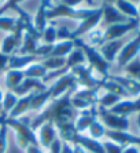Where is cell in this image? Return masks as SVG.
Instances as JSON below:
<instances>
[{
  "label": "cell",
  "instance_id": "cell-1",
  "mask_svg": "<svg viewBox=\"0 0 140 153\" xmlns=\"http://www.w3.org/2000/svg\"><path fill=\"white\" fill-rule=\"evenodd\" d=\"M70 95H71V93H67L65 95L59 97V98L51 100L47 103V106L41 112H39V114L33 120H30V127L36 130L40 124L46 123V121H51L55 126L74 121L78 112L71 106Z\"/></svg>",
  "mask_w": 140,
  "mask_h": 153
},
{
  "label": "cell",
  "instance_id": "cell-2",
  "mask_svg": "<svg viewBox=\"0 0 140 153\" xmlns=\"http://www.w3.org/2000/svg\"><path fill=\"white\" fill-rule=\"evenodd\" d=\"M0 123L7 126L8 130H13L15 135V142L19 149L25 150L30 145H39L36 131L30 127V120H26L24 117H10L0 113Z\"/></svg>",
  "mask_w": 140,
  "mask_h": 153
},
{
  "label": "cell",
  "instance_id": "cell-3",
  "mask_svg": "<svg viewBox=\"0 0 140 153\" xmlns=\"http://www.w3.org/2000/svg\"><path fill=\"white\" fill-rule=\"evenodd\" d=\"M74 44L84 51L87 65L95 73L100 75V79H106L109 76V69H110V65L111 64H109L105 58L102 57V54L99 53V50L96 47L89 46L88 43H85L84 39H76L74 40Z\"/></svg>",
  "mask_w": 140,
  "mask_h": 153
},
{
  "label": "cell",
  "instance_id": "cell-4",
  "mask_svg": "<svg viewBox=\"0 0 140 153\" xmlns=\"http://www.w3.org/2000/svg\"><path fill=\"white\" fill-rule=\"evenodd\" d=\"M96 10L95 8H73V7H67L62 3L58 4H52L51 7L48 8V13H47V18L48 21H52V19H58V18H67V19H74V21H83L84 18L89 17V15Z\"/></svg>",
  "mask_w": 140,
  "mask_h": 153
},
{
  "label": "cell",
  "instance_id": "cell-5",
  "mask_svg": "<svg viewBox=\"0 0 140 153\" xmlns=\"http://www.w3.org/2000/svg\"><path fill=\"white\" fill-rule=\"evenodd\" d=\"M77 88H78L77 82H76L73 73L70 71L66 72V73H63V75L59 76L58 79H55L51 84H48L51 100L59 98V97L65 95V94H67V93H73L74 90H77Z\"/></svg>",
  "mask_w": 140,
  "mask_h": 153
},
{
  "label": "cell",
  "instance_id": "cell-6",
  "mask_svg": "<svg viewBox=\"0 0 140 153\" xmlns=\"http://www.w3.org/2000/svg\"><path fill=\"white\" fill-rule=\"evenodd\" d=\"M98 119L103 123L106 130H114V131H128L129 130V117L122 114L113 113L110 111L102 109L98 106Z\"/></svg>",
  "mask_w": 140,
  "mask_h": 153
},
{
  "label": "cell",
  "instance_id": "cell-7",
  "mask_svg": "<svg viewBox=\"0 0 140 153\" xmlns=\"http://www.w3.org/2000/svg\"><path fill=\"white\" fill-rule=\"evenodd\" d=\"M76 82H77L78 88H102V79L95 76V72L92 71L87 64L80 65L71 69Z\"/></svg>",
  "mask_w": 140,
  "mask_h": 153
},
{
  "label": "cell",
  "instance_id": "cell-8",
  "mask_svg": "<svg viewBox=\"0 0 140 153\" xmlns=\"http://www.w3.org/2000/svg\"><path fill=\"white\" fill-rule=\"evenodd\" d=\"M139 26H140L139 19H129L128 22H121V24H114V25L106 26V29H103V43L110 42V40L122 39L126 33L132 32Z\"/></svg>",
  "mask_w": 140,
  "mask_h": 153
},
{
  "label": "cell",
  "instance_id": "cell-9",
  "mask_svg": "<svg viewBox=\"0 0 140 153\" xmlns=\"http://www.w3.org/2000/svg\"><path fill=\"white\" fill-rule=\"evenodd\" d=\"M102 22V7H96V10L92 13L89 17L84 18L83 21L78 22V25L74 29H71V40L83 39L87 33L98 28L99 24Z\"/></svg>",
  "mask_w": 140,
  "mask_h": 153
},
{
  "label": "cell",
  "instance_id": "cell-10",
  "mask_svg": "<svg viewBox=\"0 0 140 153\" xmlns=\"http://www.w3.org/2000/svg\"><path fill=\"white\" fill-rule=\"evenodd\" d=\"M139 54H140V32L132 40H129L128 43L124 44L116 62L119 68H124V66H126L129 64L130 61H133L135 58L139 57Z\"/></svg>",
  "mask_w": 140,
  "mask_h": 153
},
{
  "label": "cell",
  "instance_id": "cell-11",
  "mask_svg": "<svg viewBox=\"0 0 140 153\" xmlns=\"http://www.w3.org/2000/svg\"><path fill=\"white\" fill-rule=\"evenodd\" d=\"M19 21V18H18ZM25 29L22 26L21 21H19V26L15 32L13 33H7V35L3 37L1 43H0V53L6 54V55H13V54H17L19 47H21L22 43V36H24Z\"/></svg>",
  "mask_w": 140,
  "mask_h": 153
},
{
  "label": "cell",
  "instance_id": "cell-12",
  "mask_svg": "<svg viewBox=\"0 0 140 153\" xmlns=\"http://www.w3.org/2000/svg\"><path fill=\"white\" fill-rule=\"evenodd\" d=\"M35 131H36V137H37L39 146H41L44 150L48 149V146L58 138L56 127L54 123H51V121H46V123L40 124Z\"/></svg>",
  "mask_w": 140,
  "mask_h": 153
},
{
  "label": "cell",
  "instance_id": "cell-13",
  "mask_svg": "<svg viewBox=\"0 0 140 153\" xmlns=\"http://www.w3.org/2000/svg\"><path fill=\"white\" fill-rule=\"evenodd\" d=\"M96 119H98V105H95V106L89 108V109H85V111L78 112L76 119H74V127H76L77 132L85 134L87 130L89 128V126Z\"/></svg>",
  "mask_w": 140,
  "mask_h": 153
},
{
  "label": "cell",
  "instance_id": "cell-14",
  "mask_svg": "<svg viewBox=\"0 0 140 153\" xmlns=\"http://www.w3.org/2000/svg\"><path fill=\"white\" fill-rule=\"evenodd\" d=\"M105 138L118 143V145H121V146H128V145L140 146V137L133 135V134H130L129 131H114V130H107Z\"/></svg>",
  "mask_w": 140,
  "mask_h": 153
},
{
  "label": "cell",
  "instance_id": "cell-15",
  "mask_svg": "<svg viewBox=\"0 0 140 153\" xmlns=\"http://www.w3.org/2000/svg\"><path fill=\"white\" fill-rule=\"evenodd\" d=\"M125 44L122 39L119 40H110V42H105L103 44L98 47L99 53L102 54V57L105 58L109 64H113V62H116L117 57H118L119 51L122 48V46Z\"/></svg>",
  "mask_w": 140,
  "mask_h": 153
},
{
  "label": "cell",
  "instance_id": "cell-16",
  "mask_svg": "<svg viewBox=\"0 0 140 153\" xmlns=\"http://www.w3.org/2000/svg\"><path fill=\"white\" fill-rule=\"evenodd\" d=\"M129 18H126L117 10L114 4H107L105 3L102 6V22L106 26L114 25V24H121V22H128Z\"/></svg>",
  "mask_w": 140,
  "mask_h": 153
},
{
  "label": "cell",
  "instance_id": "cell-17",
  "mask_svg": "<svg viewBox=\"0 0 140 153\" xmlns=\"http://www.w3.org/2000/svg\"><path fill=\"white\" fill-rule=\"evenodd\" d=\"M47 88H48V85L44 84L41 80L25 77L24 82L18 85V87L14 90V91H13V93H14L15 95H18V97H24V95H28V94H32V93L44 91V90H47Z\"/></svg>",
  "mask_w": 140,
  "mask_h": 153
},
{
  "label": "cell",
  "instance_id": "cell-18",
  "mask_svg": "<svg viewBox=\"0 0 140 153\" xmlns=\"http://www.w3.org/2000/svg\"><path fill=\"white\" fill-rule=\"evenodd\" d=\"M70 143L80 145L81 148H84V149L87 150V153H105L102 141L91 138V137H88L87 134H80V132H77Z\"/></svg>",
  "mask_w": 140,
  "mask_h": 153
},
{
  "label": "cell",
  "instance_id": "cell-19",
  "mask_svg": "<svg viewBox=\"0 0 140 153\" xmlns=\"http://www.w3.org/2000/svg\"><path fill=\"white\" fill-rule=\"evenodd\" d=\"M52 6V1L51 0H41L39 4V7L36 10V14L33 17V25L35 29L41 35V32L46 29V26L49 24L48 18H47V13H48V8Z\"/></svg>",
  "mask_w": 140,
  "mask_h": 153
},
{
  "label": "cell",
  "instance_id": "cell-20",
  "mask_svg": "<svg viewBox=\"0 0 140 153\" xmlns=\"http://www.w3.org/2000/svg\"><path fill=\"white\" fill-rule=\"evenodd\" d=\"M110 112L117 114H122V116H129L133 113H140V101L137 98H124L121 100L116 106H113L110 109Z\"/></svg>",
  "mask_w": 140,
  "mask_h": 153
},
{
  "label": "cell",
  "instance_id": "cell-21",
  "mask_svg": "<svg viewBox=\"0 0 140 153\" xmlns=\"http://www.w3.org/2000/svg\"><path fill=\"white\" fill-rule=\"evenodd\" d=\"M40 61L35 55H26V54H13L8 55V65L7 69H17V71H24L30 64Z\"/></svg>",
  "mask_w": 140,
  "mask_h": 153
},
{
  "label": "cell",
  "instance_id": "cell-22",
  "mask_svg": "<svg viewBox=\"0 0 140 153\" xmlns=\"http://www.w3.org/2000/svg\"><path fill=\"white\" fill-rule=\"evenodd\" d=\"M39 44H40V37H37V36H35V35H30V33H28V32H24L21 47H19V50H18L17 54L35 55Z\"/></svg>",
  "mask_w": 140,
  "mask_h": 153
},
{
  "label": "cell",
  "instance_id": "cell-23",
  "mask_svg": "<svg viewBox=\"0 0 140 153\" xmlns=\"http://www.w3.org/2000/svg\"><path fill=\"white\" fill-rule=\"evenodd\" d=\"M3 79H4V85H6L7 91H14L18 85L24 82L25 75H24V71L7 69L3 73Z\"/></svg>",
  "mask_w": 140,
  "mask_h": 153
},
{
  "label": "cell",
  "instance_id": "cell-24",
  "mask_svg": "<svg viewBox=\"0 0 140 153\" xmlns=\"http://www.w3.org/2000/svg\"><path fill=\"white\" fill-rule=\"evenodd\" d=\"M49 101H51V94H49L48 88L44 90V91H39V93H33L30 101V111L41 112Z\"/></svg>",
  "mask_w": 140,
  "mask_h": 153
},
{
  "label": "cell",
  "instance_id": "cell-25",
  "mask_svg": "<svg viewBox=\"0 0 140 153\" xmlns=\"http://www.w3.org/2000/svg\"><path fill=\"white\" fill-rule=\"evenodd\" d=\"M33 94V93H32ZM32 94H28V95H24V97H19L17 105L14 106V109L10 112V117H24L26 113H29L30 111V101H32Z\"/></svg>",
  "mask_w": 140,
  "mask_h": 153
},
{
  "label": "cell",
  "instance_id": "cell-26",
  "mask_svg": "<svg viewBox=\"0 0 140 153\" xmlns=\"http://www.w3.org/2000/svg\"><path fill=\"white\" fill-rule=\"evenodd\" d=\"M114 6L126 18H129V19H139V10H137L136 4L129 1V0H117L114 3Z\"/></svg>",
  "mask_w": 140,
  "mask_h": 153
},
{
  "label": "cell",
  "instance_id": "cell-27",
  "mask_svg": "<svg viewBox=\"0 0 140 153\" xmlns=\"http://www.w3.org/2000/svg\"><path fill=\"white\" fill-rule=\"evenodd\" d=\"M74 40H62V42H56L52 46V50L48 57H60L66 58L71 51L74 50Z\"/></svg>",
  "mask_w": 140,
  "mask_h": 153
},
{
  "label": "cell",
  "instance_id": "cell-28",
  "mask_svg": "<svg viewBox=\"0 0 140 153\" xmlns=\"http://www.w3.org/2000/svg\"><path fill=\"white\" fill-rule=\"evenodd\" d=\"M56 131H58V138L62 139L63 142H71L73 138L77 134V130L74 127V121L69 123H62V124H56Z\"/></svg>",
  "mask_w": 140,
  "mask_h": 153
},
{
  "label": "cell",
  "instance_id": "cell-29",
  "mask_svg": "<svg viewBox=\"0 0 140 153\" xmlns=\"http://www.w3.org/2000/svg\"><path fill=\"white\" fill-rule=\"evenodd\" d=\"M87 64V59H85L84 51L81 50L80 47H74V50L66 57V69L67 71H71L76 66H80V65H85Z\"/></svg>",
  "mask_w": 140,
  "mask_h": 153
},
{
  "label": "cell",
  "instance_id": "cell-30",
  "mask_svg": "<svg viewBox=\"0 0 140 153\" xmlns=\"http://www.w3.org/2000/svg\"><path fill=\"white\" fill-rule=\"evenodd\" d=\"M48 73L44 66L41 65L40 61H36L33 64H30L26 69H24V75L25 77H29V79H37V80H43L46 77V75Z\"/></svg>",
  "mask_w": 140,
  "mask_h": 153
},
{
  "label": "cell",
  "instance_id": "cell-31",
  "mask_svg": "<svg viewBox=\"0 0 140 153\" xmlns=\"http://www.w3.org/2000/svg\"><path fill=\"white\" fill-rule=\"evenodd\" d=\"M40 62H41V65L48 72H55V71H62V69H66V58L47 57V58L40 59Z\"/></svg>",
  "mask_w": 140,
  "mask_h": 153
},
{
  "label": "cell",
  "instance_id": "cell-32",
  "mask_svg": "<svg viewBox=\"0 0 140 153\" xmlns=\"http://www.w3.org/2000/svg\"><path fill=\"white\" fill-rule=\"evenodd\" d=\"M121 100H124V98H121V97L116 95V94H113V93H109V91H106L105 94L99 95L96 105H98L99 108H102V109L110 111V109H111L113 106H116V105H117V103H118Z\"/></svg>",
  "mask_w": 140,
  "mask_h": 153
},
{
  "label": "cell",
  "instance_id": "cell-33",
  "mask_svg": "<svg viewBox=\"0 0 140 153\" xmlns=\"http://www.w3.org/2000/svg\"><path fill=\"white\" fill-rule=\"evenodd\" d=\"M19 26L18 17H11V15H0V30L6 33L15 32Z\"/></svg>",
  "mask_w": 140,
  "mask_h": 153
},
{
  "label": "cell",
  "instance_id": "cell-34",
  "mask_svg": "<svg viewBox=\"0 0 140 153\" xmlns=\"http://www.w3.org/2000/svg\"><path fill=\"white\" fill-rule=\"evenodd\" d=\"M18 100H19V97L15 95L13 91H6L4 93V97L3 100H1V113L6 114V116H8L10 114V112L14 109V106L17 105Z\"/></svg>",
  "mask_w": 140,
  "mask_h": 153
},
{
  "label": "cell",
  "instance_id": "cell-35",
  "mask_svg": "<svg viewBox=\"0 0 140 153\" xmlns=\"http://www.w3.org/2000/svg\"><path fill=\"white\" fill-rule=\"evenodd\" d=\"M124 72H125L126 77L132 79L135 82L140 83V57L135 58L133 61H130L129 64L124 66Z\"/></svg>",
  "mask_w": 140,
  "mask_h": 153
},
{
  "label": "cell",
  "instance_id": "cell-36",
  "mask_svg": "<svg viewBox=\"0 0 140 153\" xmlns=\"http://www.w3.org/2000/svg\"><path fill=\"white\" fill-rule=\"evenodd\" d=\"M106 131H107V130H106V127L103 126V123H102L99 119H96V120L89 126V128L87 130V135L91 137V138H94V139L102 141L106 135Z\"/></svg>",
  "mask_w": 140,
  "mask_h": 153
},
{
  "label": "cell",
  "instance_id": "cell-37",
  "mask_svg": "<svg viewBox=\"0 0 140 153\" xmlns=\"http://www.w3.org/2000/svg\"><path fill=\"white\" fill-rule=\"evenodd\" d=\"M56 42H58V39H56V25L55 24H48L40 35V43L52 46Z\"/></svg>",
  "mask_w": 140,
  "mask_h": 153
},
{
  "label": "cell",
  "instance_id": "cell-38",
  "mask_svg": "<svg viewBox=\"0 0 140 153\" xmlns=\"http://www.w3.org/2000/svg\"><path fill=\"white\" fill-rule=\"evenodd\" d=\"M85 43H88L89 46H94L98 48L100 44H103V29L95 28L94 30H91L89 33L84 36Z\"/></svg>",
  "mask_w": 140,
  "mask_h": 153
},
{
  "label": "cell",
  "instance_id": "cell-39",
  "mask_svg": "<svg viewBox=\"0 0 140 153\" xmlns=\"http://www.w3.org/2000/svg\"><path fill=\"white\" fill-rule=\"evenodd\" d=\"M102 145H103L105 153H122V149H124V146L113 142V141H109V139L102 141Z\"/></svg>",
  "mask_w": 140,
  "mask_h": 153
},
{
  "label": "cell",
  "instance_id": "cell-40",
  "mask_svg": "<svg viewBox=\"0 0 140 153\" xmlns=\"http://www.w3.org/2000/svg\"><path fill=\"white\" fill-rule=\"evenodd\" d=\"M56 39H58V42L71 40V29H69L65 25H58L56 26Z\"/></svg>",
  "mask_w": 140,
  "mask_h": 153
},
{
  "label": "cell",
  "instance_id": "cell-41",
  "mask_svg": "<svg viewBox=\"0 0 140 153\" xmlns=\"http://www.w3.org/2000/svg\"><path fill=\"white\" fill-rule=\"evenodd\" d=\"M7 126L0 123V153H6V150H7Z\"/></svg>",
  "mask_w": 140,
  "mask_h": 153
},
{
  "label": "cell",
  "instance_id": "cell-42",
  "mask_svg": "<svg viewBox=\"0 0 140 153\" xmlns=\"http://www.w3.org/2000/svg\"><path fill=\"white\" fill-rule=\"evenodd\" d=\"M25 0H7V3L4 4V7L0 8V15H4L8 10H13L15 6H21Z\"/></svg>",
  "mask_w": 140,
  "mask_h": 153
},
{
  "label": "cell",
  "instance_id": "cell-43",
  "mask_svg": "<svg viewBox=\"0 0 140 153\" xmlns=\"http://www.w3.org/2000/svg\"><path fill=\"white\" fill-rule=\"evenodd\" d=\"M62 145H63V141H62V139L56 138L55 141H54V142L48 146L47 152H48V153H60V150H62Z\"/></svg>",
  "mask_w": 140,
  "mask_h": 153
},
{
  "label": "cell",
  "instance_id": "cell-44",
  "mask_svg": "<svg viewBox=\"0 0 140 153\" xmlns=\"http://www.w3.org/2000/svg\"><path fill=\"white\" fill-rule=\"evenodd\" d=\"M7 65H8V55L0 53V75L7 71Z\"/></svg>",
  "mask_w": 140,
  "mask_h": 153
},
{
  "label": "cell",
  "instance_id": "cell-45",
  "mask_svg": "<svg viewBox=\"0 0 140 153\" xmlns=\"http://www.w3.org/2000/svg\"><path fill=\"white\" fill-rule=\"evenodd\" d=\"M85 0H60V3L67 6V7H73V8H77L81 3H84Z\"/></svg>",
  "mask_w": 140,
  "mask_h": 153
},
{
  "label": "cell",
  "instance_id": "cell-46",
  "mask_svg": "<svg viewBox=\"0 0 140 153\" xmlns=\"http://www.w3.org/2000/svg\"><path fill=\"white\" fill-rule=\"evenodd\" d=\"M47 150H44L41 146L39 145H30L25 149V153H46Z\"/></svg>",
  "mask_w": 140,
  "mask_h": 153
},
{
  "label": "cell",
  "instance_id": "cell-47",
  "mask_svg": "<svg viewBox=\"0 0 140 153\" xmlns=\"http://www.w3.org/2000/svg\"><path fill=\"white\" fill-rule=\"evenodd\" d=\"M122 153H140V146H137V145H128V146H124Z\"/></svg>",
  "mask_w": 140,
  "mask_h": 153
},
{
  "label": "cell",
  "instance_id": "cell-48",
  "mask_svg": "<svg viewBox=\"0 0 140 153\" xmlns=\"http://www.w3.org/2000/svg\"><path fill=\"white\" fill-rule=\"evenodd\" d=\"M60 153H73V146H71V143H69V142H63V145H62V150H60Z\"/></svg>",
  "mask_w": 140,
  "mask_h": 153
},
{
  "label": "cell",
  "instance_id": "cell-49",
  "mask_svg": "<svg viewBox=\"0 0 140 153\" xmlns=\"http://www.w3.org/2000/svg\"><path fill=\"white\" fill-rule=\"evenodd\" d=\"M73 146V153H87V150L84 148H81L80 145H76V143H71Z\"/></svg>",
  "mask_w": 140,
  "mask_h": 153
},
{
  "label": "cell",
  "instance_id": "cell-50",
  "mask_svg": "<svg viewBox=\"0 0 140 153\" xmlns=\"http://www.w3.org/2000/svg\"><path fill=\"white\" fill-rule=\"evenodd\" d=\"M85 3L89 8H95V0H85Z\"/></svg>",
  "mask_w": 140,
  "mask_h": 153
},
{
  "label": "cell",
  "instance_id": "cell-51",
  "mask_svg": "<svg viewBox=\"0 0 140 153\" xmlns=\"http://www.w3.org/2000/svg\"><path fill=\"white\" fill-rule=\"evenodd\" d=\"M103 1H105V3H107V4H114L117 0H103ZM129 1H132V3H133L135 0H129ZM136 1H137V0H136Z\"/></svg>",
  "mask_w": 140,
  "mask_h": 153
},
{
  "label": "cell",
  "instance_id": "cell-52",
  "mask_svg": "<svg viewBox=\"0 0 140 153\" xmlns=\"http://www.w3.org/2000/svg\"><path fill=\"white\" fill-rule=\"evenodd\" d=\"M4 93H6V91H3V88H1V85H0V102H1V100H3Z\"/></svg>",
  "mask_w": 140,
  "mask_h": 153
},
{
  "label": "cell",
  "instance_id": "cell-53",
  "mask_svg": "<svg viewBox=\"0 0 140 153\" xmlns=\"http://www.w3.org/2000/svg\"><path fill=\"white\" fill-rule=\"evenodd\" d=\"M7 3V0H0V8L4 7V4Z\"/></svg>",
  "mask_w": 140,
  "mask_h": 153
},
{
  "label": "cell",
  "instance_id": "cell-54",
  "mask_svg": "<svg viewBox=\"0 0 140 153\" xmlns=\"http://www.w3.org/2000/svg\"><path fill=\"white\" fill-rule=\"evenodd\" d=\"M136 120H137V126H139V128H140V113H137Z\"/></svg>",
  "mask_w": 140,
  "mask_h": 153
},
{
  "label": "cell",
  "instance_id": "cell-55",
  "mask_svg": "<svg viewBox=\"0 0 140 153\" xmlns=\"http://www.w3.org/2000/svg\"><path fill=\"white\" fill-rule=\"evenodd\" d=\"M52 1V4H58V3H60V0H51Z\"/></svg>",
  "mask_w": 140,
  "mask_h": 153
},
{
  "label": "cell",
  "instance_id": "cell-56",
  "mask_svg": "<svg viewBox=\"0 0 140 153\" xmlns=\"http://www.w3.org/2000/svg\"><path fill=\"white\" fill-rule=\"evenodd\" d=\"M137 10H139V19H140V6L137 7Z\"/></svg>",
  "mask_w": 140,
  "mask_h": 153
},
{
  "label": "cell",
  "instance_id": "cell-57",
  "mask_svg": "<svg viewBox=\"0 0 140 153\" xmlns=\"http://www.w3.org/2000/svg\"><path fill=\"white\" fill-rule=\"evenodd\" d=\"M0 113H1V103H0Z\"/></svg>",
  "mask_w": 140,
  "mask_h": 153
},
{
  "label": "cell",
  "instance_id": "cell-58",
  "mask_svg": "<svg viewBox=\"0 0 140 153\" xmlns=\"http://www.w3.org/2000/svg\"><path fill=\"white\" fill-rule=\"evenodd\" d=\"M46 153H48V152H46Z\"/></svg>",
  "mask_w": 140,
  "mask_h": 153
}]
</instances>
